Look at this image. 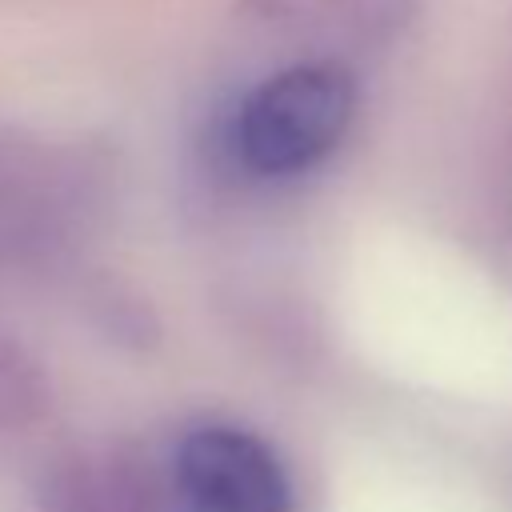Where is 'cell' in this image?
I'll return each instance as SVG.
<instances>
[{"mask_svg": "<svg viewBox=\"0 0 512 512\" xmlns=\"http://www.w3.org/2000/svg\"><path fill=\"white\" fill-rule=\"evenodd\" d=\"M180 512H292V484L276 452L248 428L204 424L172 456Z\"/></svg>", "mask_w": 512, "mask_h": 512, "instance_id": "obj_3", "label": "cell"}, {"mask_svg": "<svg viewBox=\"0 0 512 512\" xmlns=\"http://www.w3.org/2000/svg\"><path fill=\"white\" fill-rule=\"evenodd\" d=\"M356 116V80L340 60H300L252 84L224 120V156L260 180L320 164Z\"/></svg>", "mask_w": 512, "mask_h": 512, "instance_id": "obj_1", "label": "cell"}, {"mask_svg": "<svg viewBox=\"0 0 512 512\" xmlns=\"http://www.w3.org/2000/svg\"><path fill=\"white\" fill-rule=\"evenodd\" d=\"M40 512H172V480L124 444L56 456L36 488Z\"/></svg>", "mask_w": 512, "mask_h": 512, "instance_id": "obj_4", "label": "cell"}, {"mask_svg": "<svg viewBox=\"0 0 512 512\" xmlns=\"http://www.w3.org/2000/svg\"><path fill=\"white\" fill-rule=\"evenodd\" d=\"M48 380L20 340L0 332V432H20L44 416Z\"/></svg>", "mask_w": 512, "mask_h": 512, "instance_id": "obj_5", "label": "cell"}, {"mask_svg": "<svg viewBox=\"0 0 512 512\" xmlns=\"http://www.w3.org/2000/svg\"><path fill=\"white\" fill-rule=\"evenodd\" d=\"M508 224H512V168H508Z\"/></svg>", "mask_w": 512, "mask_h": 512, "instance_id": "obj_6", "label": "cell"}, {"mask_svg": "<svg viewBox=\"0 0 512 512\" xmlns=\"http://www.w3.org/2000/svg\"><path fill=\"white\" fill-rule=\"evenodd\" d=\"M92 196L96 168L84 156L0 132V264L60 248Z\"/></svg>", "mask_w": 512, "mask_h": 512, "instance_id": "obj_2", "label": "cell"}]
</instances>
